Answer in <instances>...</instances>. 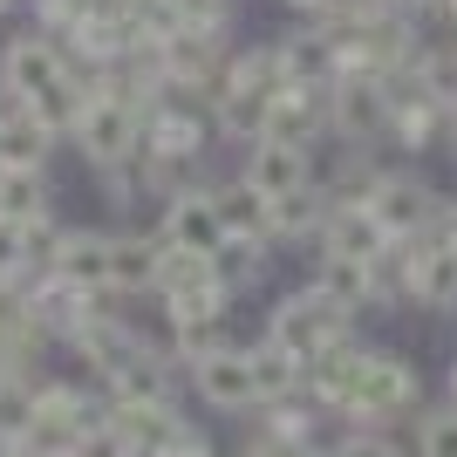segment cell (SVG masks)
Segmentation results:
<instances>
[{"label": "cell", "instance_id": "6da1fadb", "mask_svg": "<svg viewBox=\"0 0 457 457\" xmlns=\"http://www.w3.org/2000/svg\"><path fill=\"white\" fill-rule=\"evenodd\" d=\"M417 410H423V369L410 362L403 348H369L342 423H355V430H396V423H410Z\"/></svg>", "mask_w": 457, "mask_h": 457}, {"label": "cell", "instance_id": "7a4b0ae2", "mask_svg": "<svg viewBox=\"0 0 457 457\" xmlns=\"http://www.w3.org/2000/svg\"><path fill=\"white\" fill-rule=\"evenodd\" d=\"M212 151H226V144L212 130L205 103H191V96H157V103H144V151L137 157H157V164H178V171L205 178Z\"/></svg>", "mask_w": 457, "mask_h": 457}, {"label": "cell", "instance_id": "3957f363", "mask_svg": "<svg viewBox=\"0 0 457 457\" xmlns=\"http://www.w3.org/2000/svg\"><path fill=\"white\" fill-rule=\"evenodd\" d=\"M69 151H76L82 171H116V164H137L144 151V110H137L130 96H110V89H89V110L82 123L69 130Z\"/></svg>", "mask_w": 457, "mask_h": 457}, {"label": "cell", "instance_id": "277c9868", "mask_svg": "<svg viewBox=\"0 0 457 457\" xmlns=\"http://www.w3.org/2000/svg\"><path fill=\"white\" fill-rule=\"evenodd\" d=\"M89 417H103V389H96V382L41 376L35 382V417H28L21 444H28V457H62V451H76Z\"/></svg>", "mask_w": 457, "mask_h": 457}, {"label": "cell", "instance_id": "5b68a950", "mask_svg": "<svg viewBox=\"0 0 457 457\" xmlns=\"http://www.w3.org/2000/svg\"><path fill=\"white\" fill-rule=\"evenodd\" d=\"M362 205L376 212V226L389 232V239H417V232H437V205H444V191L430 185L417 164H382V171L369 178Z\"/></svg>", "mask_w": 457, "mask_h": 457}, {"label": "cell", "instance_id": "8992f818", "mask_svg": "<svg viewBox=\"0 0 457 457\" xmlns=\"http://www.w3.org/2000/svg\"><path fill=\"white\" fill-rule=\"evenodd\" d=\"M348 328H355V321H348L342 307H328L321 294L301 280V287H287V294H273V301H267V321H260V335H267V342H280L287 355H301V362H307V355H321V348L335 342V335H348Z\"/></svg>", "mask_w": 457, "mask_h": 457}, {"label": "cell", "instance_id": "52a82bcc", "mask_svg": "<svg viewBox=\"0 0 457 457\" xmlns=\"http://www.w3.org/2000/svg\"><path fill=\"white\" fill-rule=\"evenodd\" d=\"M328 137L362 144V151H389V96H382V76H335V89H328Z\"/></svg>", "mask_w": 457, "mask_h": 457}, {"label": "cell", "instance_id": "ba28073f", "mask_svg": "<svg viewBox=\"0 0 457 457\" xmlns=\"http://www.w3.org/2000/svg\"><path fill=\"white\" fill-rule=\"evenodd\" d=\"M69 76H76V69H69V55H62V41L35 35L28 21L0 35V82H7V89H14L21 103H35V96L62 89Z\"/></svg>", "mask_w": 457, "mask_h": 457}, {"label": "cell", "instance_id": "9c48e42d", "mask_svg": "<svg viewBox=\"0 0 457 457\" xmlns=\"http://www.w3.org/2000/svg\"><path fill=\"white\" fill-rule=\"evenodd\" d=\"M151 232L164 239V246H185V253H219L226 246V219H219V205H212V178L178 185L171 198L157 205Z\"/></svg>", "mask_w": 457, "mask_h": 457}, {"label": "cell", "instance_id": "30bf717a", "mask_svg": "<svg viewBox=\"0 0 457 457\" xmlns=\"http://www.w3.org/2000/svg\"><path fill=\"white\" fill-rule=\"evenodd\" d=\"M96 307H110V301L89 294V287H76V280H62V273H41V280L28 287V321H35V335L48 348H69L82 328L96 321Z\"/></svg>", "mask_w": 457, "mask_h": 457}, {"label": "cell", "instance_id": "8fae6325", "mask_svg": "<svg viewBox=\"0 0 457 457\" xmlns=\"http://www.w3.org/2000/svg\"><path fill=\"white\" fill-rule=\"evenodd\" d=\"M185 389L198 403H205L212 417H253V355L246 342H232V348H212L205 362H191L185 369Z\"/></svg>", "mask_w": 457, "mask_h": 457}, {"label": "cell", "instance_id": "7c38bea8", "mask_svg": "<svg viewBox=\"0 0 457 457\" xmlns=\"http://www.w3.org/2000/svg\"><path fill=\"white\" fill-rule=\"evenodd\" d=\"M103 396H110V403H185L191 396V389H185V362L164 348V335H151L130 362L103 382Z\"/></svg>", "mask_w": 457, "mask_h": 457}, {"label": "cell", "instance_id": "4fadbf2b", "mask_svg": "<svg viewBox=\"0 0 457 457\" xmlns=\"http://www.w3.org/2000/svg\"><path fill=\"white\" fill-rule=\"evenodd\" d=\"M144 342H151V335H144V321L116 314V307H96V321L82 328L76 342H69V355H76V369H89V382L103 389V382H110L116 369L130 362V355H137Z\"/></svg>", "mask_w": 457, "mask_h": 457}, {"label": "cell", "instance_id": "5bb4252c", "mask_svg": "<svg viewBox=\"0 0 457 457\" xmlns=\"http://www.w3.org/2000/svg\"><path fill=\"white\" fill-rule=\"evenodd\" d=\"M403 253H410V307L457 321V246H444L437 232H417L403 239Z\"/></svg>", "mask_w": 457, "mask_h": 457}, {"label": "cell", "instance_id": "9a60e30c", "mask_svg": "<svg viewBox=\"0 0 457 457\" xmlns=\"http://www.w3.org/2000/svg\"><path fill=\"white\" fill-rule=\"evenodd\" d=\"M362 362H369V342L348 328V335H335L321 355H307V362H301V389L321 403L328 417H342L348 396H355V376H362Z\"/></svg>", "mask_w": 457, "mask_h": 457}, {"label": "cell", "instance_id": "2e32d148", "mask_svg": "<svg viewBox=\"0 0 457 457\" xmlns=\"http://www.w3.org/2000/svg\"><path fill=\"white\" fill-rule=\"evenodd\" d=\"M273 48H280L287 89H335V76H342V48H335V41H328V28H314V21L280 28V35H273Z\"/></svg>", "mask_w": 457, "mask_h": 457}, {"label": "cell", "instance_id": "e0dca14e", "mask_svg": "<svg viewBox=\"0 0 457 457\" xmlns=\"http://www.w3.org/2000/svg\"><path fill=\"white\" fill-rule=\"evenodd\" d=\"M164 239L151 226H110V294L116 301H151Z\"/></svg>", "mask_w": 457, "mask_h": 457}, {"label": "cell", "instance_id": "ac0fdd59", "mask_svg": "<svg viewBox=\"0 0 457 457\" xmlns=\"http://www.w3.org/2000/svg\"><path fill=\"white\" fill-rule=\"evenodd\" d=\"M307 287H314L328 307H342L348 321L376 314V260H342V253H314V267H307Z\"/></svg>", "mask_w": 457, "mask_h": 457}, {"label": "cell", "instance_id": "d6986e66", "mask_svg": "<svg viewBox=\"0 0 457 457\" xmlns=\"http://www.w3.org/2000/svg\"><path fill=\"white\" fill-rule=\"evenodd\" d=\"M239 178H246L260 198H287V191L314 185V178H307V151L301 144H273V137H253L246 151H239Z\"/></svg>", "mask_w": 457, "mask_h": 457}, {"label": "cell", "instance_id": "ffe728a7", "mask_svg": "<svg viewBox=\"0 0 457 457\" xmlns=\"http://www.w3.org/2000/svg\"><path fill=\"white\" fill-rule=\"evenodd\" d=\"M382 246H389V232L376 226L362 198H335L321 219V239H314V253H342V260H382Z\"/></svg>", "mask_w": 457, "mask_h": 457}, {"label": "cell", "instance_id": "44dd1931", "mask_svg": "<svg viewBox=\"0 0 457 457\" xmlns=\"http://www.w3.org/2000/svg\"><path fill=\"white\" fill-rule=\"evenodd\" d=\"M260 137L314 151V144L328 137V89H280V96L267 103V123H260Z\"/></svg>", "mask_w": 457, "mask_h": 457}, {"label": "cell", "instance_id": "7402d4cb", "mask_svg": "<svg viewBox=\"0 0 457 457\" xmlns=\"http://www.w3.org/2000/svg\"><path fill=\"white\" fill-rule=\"evenodd\" d=\"M110 417L123 423V437L137 444V457H157V451H171V444H185L198 430L185 417V403H110Z\"/></svg>", "mask_w": 457, "mask_h": 457}, {"label": "cell", "instance_id": "603a6c76", "mask_svg": "<svg viewBox=\"0 0 457 457\" xmlns=\"http://www.w3.org/2000/svg\"><path fill=\"white\" fill-rule=\"evenodd\" d=\"M55 151H69V144H62V137L28 110V103L0 116V171H48Z\"/></svg>", "mask_w": 457, "mask_h": 457}, {"label": "cell", "instance_id": "cb8c5ba5", "mask_svg": "<svg viewBox=\"0 0 457 457\" xmlns=\"http://www.w3.org/2000/svg\"><path fill=\"white\" fill-rule=\"evenodd\" d=\"M328 198L321 185H301V191H287V198H267V239L280 253H294V246H314L321 239V219H328Z\"/></svg>", "mask_w": 457, "mask_h": 457}, {"label": "cell", "instance_id": "d4e9b609", "mask_svg": "<svg viewBox=\"0 0 457 457\" xmlns=\"http://www.w3.org/2000/svg\"><path fill=\"white\" fill-rule=\"evenodd\" d=\"M55 273L76 280V287H89V294H103V301H116L110 294V226H76V219H69V239H62Z\"/></svg>", "mask_w": 457, "mask_h": 457}, {"label": "cell", "instance_id": "484cf974", "mask_svg": "<svg viewBox=\"0 0 457 457\" xmlns=\"http://www.w3.org/2000/svg\"><path fill=\"white\" fill-rule=\"evenodd\" d=\"M273 253H280L273 239H226V246L212 253V273H219V287H226L232 301H253L273 273Z\"/></svg>", "mask_w": 457, "mask_h": 457}, {"label": "cell", "instance_id": "4316f807", "mask_svg": "<svg viewBox=\"0 0 457 457\" xmlns=\"http://www.w3.org/2000/svg\"><path fill=\"white\" fill-rule=\"evenodd\" d=\"M212 205L226 219V239H267V198H260L239 171L212 178Z\"/></svg>", "mask_w": 457, "mask_h": 457}, {"label": "cell", "instance_id": "83f0119b", "mask_svg": "<svg viewBox=\"0 0 457 457\" xmlns=\"http://www.w3.org/2000/svg\"><path fill=\"white\" fill-rule=\"evenodd\" d=\"M246 355H253V396L260 403H287V396H301V355H287L280 342H246ZM253 403V410H260Z\"/></svg>", "mask_w": 457, "mask_h": 457}, {"label": "cell", "instance_id": "f1b7e54d", "mask_svg": "<svg viewBox=\"0 0 457 457\" xmlns=\"http://www.w3.org/2000/svg\"><path fill=\"white\" fill-rule=\"evenodd\" d=\"M239 342V328H232V314H198V321H164V348H171L178 362H205L212 348H232Z\"/></svg>", "mask_w": 457, "mask_h": 457}, {"label": "cell", "instance_id": "f546056e", "mask_svg": "<svg viewBox=\"0 0 457 457\" xmlns=\"http://www.w3.org/2000/svg\"><path fill=\"white\" fill-rule=\"evenodd\" d=\"M41 212H55V178L48 171H0V219H41Z\"/></svg>", "mask_w": 457, "mask_h": 457}, {"label": "cell", "instance_id": "4dcf8cb0", "mask_svg": "<svg viewBox=\"0 0 457 457\" xmlns=\"http://www.w3.org/2000/svg\"><path fill=\"white\" fill-rule=\"evenodd\" d=\"M410 457H457V403H423L410 417Z\"/></svg>", "mask_w": 457, "mask_h": 457}, {"label": "cell", "instance_id": "1f68e13d", "mask_svg": "<svg viewBox=\"0 0 457 457\" xmlns=\"http://www.w3.org/2000/svg\"><path fill=\"white\" fill-rule=\"evenodd\" d=\"M28 273H55V260H62V239H69V219L62 212H41V219H28Z\"/></svg>", "mask_w": 457, "mask_h": 457}, {"label": "cell", "instance_id": "d6a6232c", "mask_svg": "<svg viewBox=\"0 0 457 457\" xmlns=\"http://www.w3.org/2000/svg\"><path fill=\"white\" fill-rule=\"evenodd\" d=\"M76 457H137V444L123 437V423L110 417V396H103V417H89V423H82Z\"/></svg>", "mask_w": 457, "mask_h": 457}, {"label": "cell", "instance_id": "836d02e7", "mask_svg": "<svg viewBox=\"0 0 457 457\" xmlns=\"http://www.w3.org/2000/svg\"><path fill=\"white\" fill-rule=\"evenodd\" d=\"M239 457H328L321 444H294V437H273V430H260V423H253L246 430V451Z\"/></svg>", "mask_w": 457, "mask_h": 457}, {"label": "cell", "instance_id": "e575fe53", "mask_svg": "<svg viewBox=\"0 0 457 457\" xmlns=\"http://www.w3.org/2000/svg\"><path fill=\"white\" fill-rule=\"evenodd\" d=\"M437 239L457 246V191H444V205H437Z\"/></svg>", "mask_w": 457, "mask_h": 457}, {"label": "cell", "instance_id": "d590c367", "mask_svg": "<svg viewBox=\"0 0 457 457\" xmlns=\"http://www.w3.org/2000/svg\"><path fill=\"white\" fill-rule=\"evenodd\" d=\"M157 457H219V451H212V437H205V430H191L185 444H171V451H157Z\"/></svg>", "mask_w": 457, "mask_h": 457}, {"label": "cell", "instance_id": "8d00e7d4", "mask_svg": "<svg viewBox=\"0 0 457 457\" xmlns=\"http://www.w3.org/2000/svg\"><path fill=\"white\" fill-rule=\"evenodd\" d=\"M280 7H287V14H294V21H321L328 7H335V0H280Z\"/></svg>", "mask_w": 457, "mask_h": 457}, {"label": "cell", "instance_id": "74e56055", "mask_svg": "<svg viewBox=\"0 0 457 457\" xmlns=\"http://www.w3.org/2000/svg\"><path fill=\"white\" fill-rule=\"evenodd\" d=\"M21 14H28V0H0V35H7V28H14Z\"/></svg>", "mask_w": 457, "mask_h": 457}, {"label": "cell", "instance_id": "f35d334b", "mask_svg": "<svg viewBox=\"0 0 457 457\" xmlns=\"http://www.w3.org/2000/svg\"><path fill=\"white\" fill-rule=\"evenodd\" d=\"M410 14H451V0H403Z\"/></svg>", "mask_w": 457, "mask_h": 457}, {"label": "cell", "instance_id": "ab89813d", "mask_svg": "<svg viewBox=\"0 0 457 457\" xmlns=\"http://www.w3.org/2000/svg\"><path fill=\"white\" fill-rule=\"evenodd\" d=\"M444 396L457 403V355H451V369H444Z\"/></svg>", "mask_w": 457, "mask_h": 457}, {"label": "cell", "instance_id": "60d3db41", "mask_svg": "<svg viewBox=\"0 0 457 457\" xmlns=\"http://www.w3.org/2000/svg\"><path fill=\"white\" fill-rule=\"evenodd\" d=\"M7 110H21V96L7 89V82H0V116H7Z\"/></svg>", "mask_w": 457, "mask_h": 457}, {"label": "cell", "instance_id": "b9f144b4", "mask_svg": "<svg viewBox=\"0 0 457 457\" xmlns=\"http://www.w3.org/2000/svg\"><path fill=\"white\" fill-rule=\"evenodd\" d=\"M0 457H28V444H0Z\"/></svg>", "mask_w": 457, "mask_h": 457}, {"label": "cell", "instance_id": "7bdbcfd3", "mask_svg": "<svg viewBox=\"0 0 457 457\" xmlns=\"http://www.w3.org/2000/svg\"><path fill=\"white\" fill-rule=\"evenodd\" d=\"M451 35H457V14H451Z\"/></svg>", "mask_w": 457, "mask_h": 457}, {"label": "cell", "instance_id": "ee69618b", "mask_svg": "<svg viewBox=\"0 0 457 457\" xmlns=\"http://www.w3.org/2000/svg\"><path fill=\"white\" fill-rule=\"evenodd\" d=\"M451 14H457V0H451Z\"/></svg>", "mask_w": 457, "mask_h": 457}, {"label": "cell", "instance_id": "f6af8a7d", "mask_svg": "<svg viewBox=\"0 0 457 457\" xmlns=\"http://www.w3.org/2000/svg\"><path fill=\"white\" fill-rule=\"evenodd\" d=\"M396 457H410V451H396Z\"/></svg>", "mask_w": 457, "mask_h": 457}]
</instances>
